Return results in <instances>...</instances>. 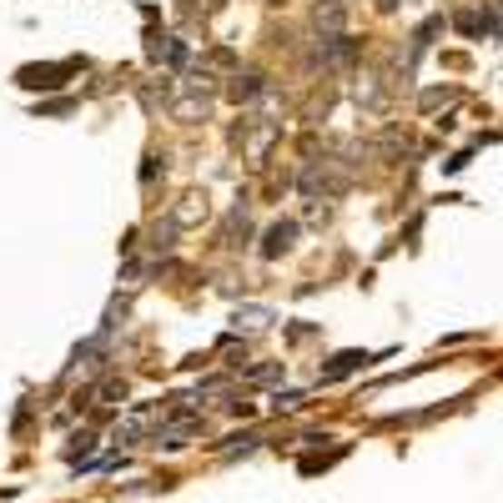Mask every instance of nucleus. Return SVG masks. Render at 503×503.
I'll return each instance as SVG.
<instances>
[{"label": "nucleus", "instance_id": "obj_5", "mask_svg": "<svg viewBox=\"0 0 503 503\" xmlns=\"http://www.w3.org/2000/svg\"><path fill=\"white\" fill-rule=\"evenodd\" d=\"M267 322H272V312H267V307H242V312H237V332L242 328L257 332V328H267Z\"/></svg>", "mask_w": 503, "mask_h": 503}, {"label": "nucleus", "instance_id": "obj_11", "mask_svg": "<svg viewBox=\"0 0 503 503\" xmlns=\"http://www.w3.org/2000/svg\"><path fill=\"white\" fill-rule=\"evenodd\" d=\"M302 398H307V393H277L272 403H277V408H297V403H302Z\"/></svg>", "mask_w": 503, "mask_h": 503}, {"label": "nucleus", "instance_id": "obj_3", "mask_svg": "<svg viewBox=\"0 0 503 503\" xmlns=\"http://www.w3.org/2000/svg\"><path fill=\"white\" fill-rule=\"evenodd\" d=\"M292 237H297L292 222H277V227L267 232V242H262V257H282V252L292 247Z\"/></svg>", "mask_w": 503, "mask_h": 503}, {"label": "nucleus", "instance_id": "obj_4", "mask_svg": "<svg viewBox=\"0 0 503 503\" xmlns=\"http://www.w3.org/2000/svg\"><path fill=\"white\" fill-rule=\"evenodd\" d=\"M71 66H25L21 71V86H61L55 76H66Z\"/></svg>", "mask_w": 503, "mask_h": 503}, {"label": "nucleus", "instance_id": "obj_2", "mask_svg": "<svg viewBox=\"0 0 503 503\" xmlns=\"http://www.w3.org/2000/svg\"><path fill=\"white\" fill-rule=\"evenodd\" d=\"M322 61H328V66H348L352 55H358V45L348 41V35H328V41H322Z\"/></svg>", "mask_w": 503, "mask_h": 503}, {"label": "nucleus", "instance_id": "obj_6", "mask_svg": "<svg viewBox=\"0 0 503 503\" xmlns=\"http://www.w3.org/2000/svg\"><path fill=\"white\" fill-rule=\"evenodd\" d=\"M96 398H106V403H116V398H126V383H121V378H106V383L96 388Z\"/></svg>", "mask_w": 503, "mask_h": 503}, {"label": "nucleus", "instance_id": "obj_7", "mask_svg": "<svg viewBox=\"0 0 503 503\" xmlns=\"http://www.w3.org/2000/svg\"><path fill=\"white\" fill-rule=\"evenodd\" d=\"M257 91H262V86H257V76H237V86H232V96H237V101H252V96H257Z\"/></svg>", "mask_w": 503, "mask_h": 503}, {"label": "nucleus", "instance_id": "obj_10", "mask_svg": "<svg viewBox=\"0 0 503 503\" xmlns=\"http://www.w3.org/2000/svg\"><path fill=\"white\" fill-rule=\"evenodd\" d=\"M443 101H453V91H428V96H423V106L433 111V106H443Z\"/></svg>", "mask_w": 503, "mask_h": 503}, {"label": "nucleus", "instance_id": "obj_8", "mask_svg": "<svg viewBox=\"0 0 503 503\" xmlns=\"http://www.w3.org/2000/svg\"><path fill=\"white\" fill-rule=\"evenodd\" d=\"M318 25H342V5H318Z\"/></svg>", "mask_w": 503, "mask_h": 503}, {"label": "nucleus", "instance_id": "obj_9", "mask_svg": "<svg viewBox=\"0 0 503 503\" xmlns=\"http://www.w3.org/2000/svg\"><path fill=\"white\" fill-rule=\"evenodd\" d=\"M247 378H252V383H272V378H282V368H252Z\"/></svg>", "mask_w": 503, "mask_h": 503}, {"label": "nucleus", "instance_id": "obj_1", "mask_svg": "<svg viewBox=\"0 0 503 503\" xmlns=\"http://www.w3.org/2000/svg\"><path fill=\"white\" fill-rule=\"evenodd\" d=\"M368 362H372V352H338V358H332L328 368H322V378L332 383V378H348V372L368 368Z\"/></svg>", "mask_w": 503, "mask_h": 503}]
</instances>
